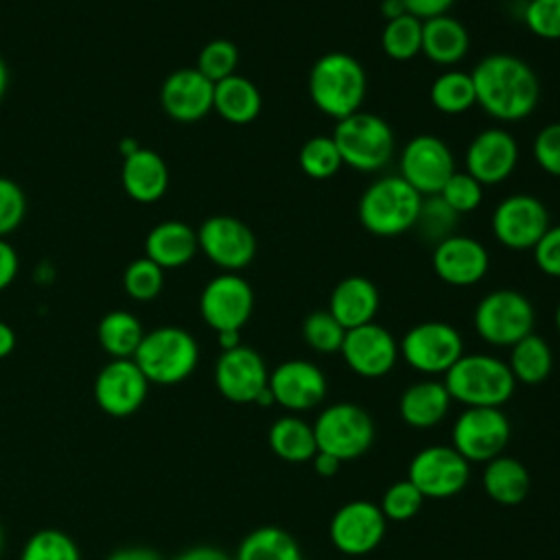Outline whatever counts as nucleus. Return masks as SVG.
Here are the masks:
<instances>
[{"instance_id":"11","label":"nucleus","mask_w":560,"mask_h":560,"mask_svg":"<svg viewBox=\"0 0 560 560\" xmlns=\"http://www.w3.org/2000/svg\"><path fill=\"white\" fill-rule=\"evenodd\" d=\"M407 479L424 499H448L466 488L470 464L453 446L433 444L411 457Z\"/></svg>"},{"instance_id":"43","label":"nucleus","mask_w":560,"mask_h":560,"mask_svg":"<svg viewBox=\"0 0 560 560\" xmlns=\"http://www.w3.org/2000/svg\"><path fill=\"white\" fill-rule=\"evenodd\" d=\"M422 503H424V497L420 494V490L409 479H400L383 492L378 508L387 521L402 523L413 518L420 512Z\"/></svg>"},{"instance_id":"20","label":"nucleus","mask_w":560,"mask_h":560,"mask_svg":"<svg viewBox=\"0 0 560 560\" xmlns=\"http://www.w3.org/2000/svg\"><path fill=\"white\" fill-rule=\"evenodd\" d=\"M273 402L287 411L300 413L324 402L328 383L324 372L306 359H289L269 372Z\"/></svg>"},{"instance_id":"57","label":"nucleus","mask_w":560,"mask_h":560,"mask_svg":"<svg viewBox=\"0 0 560 560\" xmlns=\"http://www.w3.org/2000/svg\"><path fill=\"white\" fill-rule=\"evenodd\" d=\"M7 88H9V68H7L4 59L0 57V101L4 98V94H7Z\"/></svg>"},{"instance_id":"41","label":"nucleus","mask_w":560,"mask_h":560,"mask_svg":"<svg viewBox=\"0 0 560 560\" xmlns=\"http://www.w3.org/2000/svg\"><path fill=\"white\" fill-rule=\"evenodd\" d=\"M346 328L326 311H313L302 322V339L319 354H335L341 350Z\"/></svg>"},{"instance_id":"25","label":"nucleus","mask_w":560,"mask_h":560,"mask_svg":"<svg viewBox=\"0 0 560 560\" xmlns=\"http://www.w3.org/2000/svg\"><path fill=\"white\" fill-rule=\"evenodd\" d=\"M381 295L372 280L363 276L341 278L328 298V313L346 328H357L374 322L378 313Z\"/></svg>"},{"instance_id":"27","label":"nucleus","mask_w":560,"mask_h":560,"mask_svg":"<svg viewBox=\"0 0 560 560\" xmlns=\"http://www.w3.org/2000/svg\"><path fill=\"white\" fill-rule=\"evenodd\" d=\"M470 48V35L466 26L444 13L438 18L422 20V48L420 52L435 66L455 68Z\"/></svg>"},{"instance_id":"5","label":"nucleus","mask_w":560,"mask_h":560,"mask_svg":"<svg viewBox=\"0 0 560 560\" xmlns=\"http://www.w3.org/2000/svg\"><path fill=\"white\" fill-rule=\"evenodd\" d=\"M133 361L149 383L175 385L195 372L199 363V346L188 330L179 326H160L144 332Z\"/></svg>"},{"instance_id":"33","label":"nucleus","mask_w":560,"mask_h":560,"mask_svg":"<svg viewBox=\"0 0 560 560\" xmlns=\"http://www.w3.org/2000/svg\"><path fill=\"white\" fill-rule=\"evenodd\" d=\"M234 560H304V556L287 529L260 525L238 542Z\"/></svg>"},{"instance_id":"37","label":"nucleus","mask_w":560,"mask_h":560,"mask_svg":"<svg viewBox=\"0 0 560 560\" xmlns=\"http://www.w3.org/2000/svg\"><path fill=\"white\" fill-rule=\"evenodd\" d=\"M457 217L459 214L440 195H427L420 201L413 228L422 241L438 245L446 236L455 234Z\"/></svg>"},{"instance_id":"32","label":"nucleus","mask_w":560,"mask_h":560,"mask_svg":"<svg viewBox=\"0 0 560 560\" xmlns=\"http://www.w3.org/2000/svg\"><path fill=\"white\" fill-rule=\"evenodd\" d=\"M505 363L516 383L538 385L553 370V352L545 337L529 332L510 348V359Z\"/></svg>"},{"instance_id":"48","label":"nucleus","mask_w":560,"mask_h":560,"mask_svg":"<svg viewBox=\"0 0 560 560\" xmlns=\"http://www.w3.org/2000/svg\"><path fill=\"white\" fill-rule=\"evenodd\" d=\"M536 267L549 276L560 278V223L549 225L547 232L538 238V243L532 247Z\"/></svg>"},{"instance_id":"60","label":"nucleus","mask_w":560,"mask_h":560,"mask_svg":"<svg viewBox=\"0 0 560 560\" xmlns=\"http://www.w3.org/2000/svg\"><path fill=\"white\" fill-rule=\"evenodd\" d=\"M0 551H2V527H0Z\"/></svg>"},{"instance_id":"23","label":"nucleus","mask_w":560,"mask_h":560,"mask_svg":"<svg viewBox=\"0 0 560 560\" xmlns=\"http://www.w3.org/2000/svg\"><path fill=\"white\" fill-rule=\"evenodd\" d=\"M214 83L197 68H179L171 72L160 88V105L164 114L177 122H197L212 112Z\"/></svg>"},{"instance_id":"6","label":"nucleus","mask_w":560,"mask_h":560,"mask_svg":"<svg viewBox=\"0 0 560 560\" xmlns=\"http://www.w3.org/2000/svg\"><path fill=\"white\" fill-rule=\"evenodd\" d=\"M332 140L341 162L359 173H374L387 166L394 155L396 138L385 118L372 112H354L335 122Z\"/></svg>"},{"instance_id":"47","label":"nucleus","mask_w":560,"mask_h":560,"mask_svg":"<svg viewBox=\"0 0 560 560\" xmlns=\"http://www.w3.org/2000/svg\"><path fill=\"white\" fill-rule=\"evenodd\" d=\"M532 153L540 171L560 177V120L538 129L532 142Z\"/></svg>"},{"instance_id":"36","label":"nucleus","mask_w":560,"mask_h":560,"mask_svg":"<svg viewBox=\"0 0 560 560\" xmlns=\"http://www.w3.org/2000/svg\"><path fill=\"white\" fill-rule=\"evenodd\" d=\"M381 46L383 52L394 61L413 59L422 48V20L409 13L387 20L381 33Z\"/></svg>"},{"instance_id":"51","label":"nucleus","mask_w":560,"mask_h":560,"mask_svg":"<svg viewBox=\"0 0 560 560\" xmlns=\"http://www.w3.org/2000/svg\"><path fill=\"white\" fill-rule=\"evenodd\" d=\"M173 560H234V558L228 556L225 551L217 549V547L197 545V547H190V549L177 553Z\"/></svg>"},{"instance_id":"30","label":"nucleus","mask_w":560,"mask_h":560,"mask_svg":"<svg viewBox=\"0 0 560 560\" xmlns=\"http://www.w3.org/2000/svg\"><path fill=\"white\" fill-rule=\"evenodd\" d=\"M481 481H483L486 494L499 505L521 503L532 488L529 470L516 457H508V455H499L490 459L483 468Z\"/></svg>"},{"instance_id":"40","label":"nucleus","mask_w":560,"mask_h":560,"mask_svg":"<svg viewBox=\"0 0 560 560\" xmlns=\"http://www.w3.org/2000/svg\"><path fill=\"white\" fill-rule=\"evenodd\" d=\"M164 287V269L147 256L131 260L122 271V289L136 302H149Z\"/></svg>"},{"instance_id":"7","label":"nucleus","mask_w":560,"mask_h":560,"mask_svg":"<svg viewBox=\"0 0 560 560\" xmlns=\"http://www.w3.org/2000/svg\"><path fill=\"white\" fill-rule=\"evenodd\" d=\"M536 311L529 298L516 289H494L486 293L472 313L475 332L490 346L512 348L534 332Z\"/></svg>"},{"instance_id":"26","label":"nucleus","mask_w":560,"mask_h":560,"mask_svg":"<svg viewBox=\"0 0 560 560\" xmlns=\"http://www.w3.org/2000/svg\"><path fill=\"white\" fill-rule=\"evenodd\" d=\"M199 252L197 230L179 219H166L153 225L144 238V256L162 269H175L195 258Z\"/></svg>"},{"instance_id":"24","label":"nucleus","mask_w":560,"mask_h":560,"mask_svg":"<svg viewBox=\"0 0 560 560\" xmlns=\"http://www.w3.org/2000/svg\"><path fill=\"white\" fill-rule=\"evenodd\" d=\"M120 182L129 199L138 203H153L162 199L168 188V166L153 149L136 147L125 155Z\"/></svg>"},{"instance_id":"9","label":"nucleus","mask_w":560,"mask_h":560,"mask_svg":"<svg viewBox=\"0 0 560 560\" xmlns=\"http://www.w3.org/2000/svg\"><path fill=\"white\" fill-rule=\"evenodd\" d=\"M400 357L420 374H446L464 354L459 330L446 322H420L411 326L398 341Z\"/></svg>"},{"instance_id":"52","label":"nucleus","mask_w":560,"mask_h":560,"mask_svg":"<svg viewBox=\"0 0 560 560\" xmlns=\"http://www.w3.org/2000/svg\"><path fill=\"white\" fill-rule=\"evenodd\" d=\"M105 560H162V556L151 547H120L114 549Z\"/></svg>"},{"instance_id":"39","label":"nucleus","mask_w":560,"mask_h":560,"mask_svg":"<svg viewBox=\"0 0 560 560\" xmlns=\"http://www.w3.org/2000/svg\"><path fill=\"white\" fill-rule=\"evenodd\" d=\"M20 560H81V553L66 532L46 527L24 542Z\"/></svg>"},{"instance_id":"17","label":"nucleus","mask_w":560,"mask_h":560,"mask_svg":"<svg viewBox=\"0 0 560 560\" xmlns=\"http://www.w3.org/2000/svg\"><path fill=\"white\" fill-rule=\"evenodd\" d=\"M339 352L350 372L363 378H381L389 374L400 357L394 335L376 322L346 330Z\"/></svg>"},{"instance_id":"31","label":"nucleus","mask_w":560,"mask_h":560,"mask_svg":"<svg viewBox=\"0 0 560 560\" xmlns=\"http://www.w3.org/2000/svg\"><path fill=\"white\" fill-rule=\"evenodd\" d=\"M269 448L276 457L289 464L311 462L317 453L313 424L300 416H282L269 427Z\"/></svg>"},{"instance_id":"59","label":"nucleus","mask_w":560,"mask_h":560,"mask_svg":"<svg viewBox=\"0 0 560 560\" xmlns=\"http://www.w3.org/2000/svg\"><path fill=\"white\" fill-rule=\"evenodd\" d=\"M556 328H558V332H560V304H558V308H556Z\"/></svg>"},{"instance_id":"2","label":"nucleus","mask_w":560,"mask_h":560,"mask_svg":"<svg viewBox=\"0 0 560 560\" xmlns=\"http://www.w3.org/2000/svg\"><path fill=\"white\" fill-rule=\"evenodd\" d=\"M306 88L313 105L337 122L361 109L368 92V77L357 57L332 50L315 59Z\"/></svg>"},{"instance_id":"21","label":"nucleus","mask_w":560,"mask_h":560,"mask_svg":"<svg viewBox=\"0 0 560 560\" xmlns=\"http://www.w3.org/2000/svg\"><path fill=\"white\" fill-rule=\"evenodd\" d=\"M464 164L466 173L472 175L481 186L501 184L518 164V142L501 127L481 129L468 142Z\"/></svg>"},{"instance_id":"3","label":"nucleus","mask_w":560,"mask_h":560,"mask_svg":"<svg viewBox=\"0 0 560 560\" xmlns=\"http://www.w3.org/2000/svg\"><path fill=\"white\" fill-rule=\"evenodd\" d=\"M444 387L464 407H503L516 381L505 361L492 354H462L444 374Z\"/></svg>"},{"instance_id":"55","label":"nucleus","mask_w":560,"mask_h":560,"mask_svg":"<svg viewBox=\"0 0 560 560\" xmlns=\"http://www.w3.org/2000/svg\"><path fill=\"white\" fill-rule=\"evenodd\" d=\"M217 341L221 350H232L241 346V330H221L217 332Z\"/></svg>"},{"instance_id":"45","label":"nucleus","mask_w":560,"mask_h":560,"mask_svg":"<svg viewBox=\"0 0 560 560\" xmlns=\"http://www.w3.org/2000/svg\"><path fill=\"white\" fill-rule=\"evenodd\" d=\"M523 24L540 39H560V0H529L523 7Z\"/></svg>"},{"instance_id":"44","label":"nucleus","mask_w":560,"mask_h":560,"mask_svg":"<svg viewBox=\"0 0 560 560\" xmlns=\"http://www.w3.org/2000/svg\"><path fill=\"white\" fill-rule=\"evenodd\" d=\"M457 214H466L472 212L481 206L483 199V186L468 175L466 171H455L446 184L442 186V190L438 192Z\"/></svg>"},{"instance_id":"29","label":"nucleus","mask_w":560,"mask_h":560,"mask_svg":"<svg viewBox=\"0 0 560 560\" xmlns=\"http://www.w3.org/2000/svg\"><path fill=\"white\" fill-rule=\"evenodd\" d=\"M262 107L260 90L252 79L243 74H232L214 83L212 109L232 125H247L258 118Z\"/></svg>"},{"instance_id":"10","label":"nucleus","mask_w":560,"mask_h":560,"mask_svg":"<svg viewBox=\"0 0 560 560\" xmlns=\"http://www.w3.org/2000/svg\"><path fill=\"white\" fill-rule=\"evenodd\" d=\"M453 448L470 464H488L503 455L510 440V420L501 407H466L451 429Z\"/></svg>"},{"instance_id":"49","label":"nucleus","mask_w":560,"mask_h":560,"mask_svg":"<svg viewBox=\"0 0 560 560\" xmlns=\"http://www.w3.org/2000/svg\"><path fill=\"white\" fill-rule=\"evenodd\" d=\"M18 271H20V258L15 247L9 241L0 238V291H4L18 278Z\"/></svg>"},{"instance_id":"54","label":"nucleus","mask_w":560,"mask_h":560,"mask_svg":"<svg viewBox=\"0 0 560 560\" xmlns=\"http://www.w3.org/2000/svg\"><path fill=\"white\" fill-rule=\"evenodd\" d=\"M15 341H18V339H15V330H13L7 322L0 319V359L9 357V354L13 352Z\"/></svg>"},{"instance_id":"42","label":"nucleus","mask_w":560,"mask_h":560,"mask_svg":"<svg viewBox=\"0 0 560 560\" xmlns=\"http://www.w3.org/2000/svg\"><path fill=\"white\" fill-rule=\"evenodd\" d=\"M238 48L230 39H210L197 55V70L212 83L236 74Z\"/></svg>"},{"instance_id":"38","label":"nucleus","mask_w":560,"mask_h":560,"mask_svg":"<svg viewBox=\"0 0 560 560\" xmlns=\"http://www.w3.org/2000/svg\"><path fill=\"white\" fill-rule=\"evenodd\" d=\"M298 164H300L302 173L308 175L311 179H328L343 166L332 136L308 138L300 147Z\"/></svg>"},{"instance_id":"56","label":"nucleus","mask_w":560,"mask_h":560,"mask_svg":"<svg viewBox=\"0 0 560 560\" xmlns=\"http://www.w3.org/2000/svg\"><path fill=\"white\" fill-rule=\"evenodd\" d=\"M381 13H383V18H385V20H394V18L405 15L407 11H405L402 0H383V4H381Z\"/></svg>"},{"instance_id":"19","label":"nucleus","mask_w":560,"mask_h":560,"mask_svg":"<svg viewBox=\"0 0 560 560\" xmlns=\"http://www.w3.org/2000/svg\"><path fill=\"white\" fill-rule=\"evenodd\" d=\"M147 392L149 381L133 359H112L94 378V400L114 418H125L138 411Z\"/></svg>"},{"instance_id":"1","label":"nucleus","mask_w":560,"mask_h":560,"mask_svg":"<svg viewBox=\"0 0 560 560\" xmlns=\"http://www.w3.org/2000/svg\"><path fill=\"white\" fill-rule=\"evenodd\" d=\"M477 105L499 122H516L534 114L540 83L534 68L510 52L483 57L470 72Z\"/></svg>"},{"instance_id":"50","label":"nucleus","mask_w":560,"mask_h":560,"mask_svg":"<svg viewBox=\"0 0 560 560\" xmlns=\"http://www.w3.org/2000/svg\"><path fill=\"white\" fill-rule=\"evenodd\" d=\"M455 0H402L405 11L409 15H416L418 20H429L448 13Z\"/></svg>"},{"instance_id":"53","label":"nucleus","mask_w":560,"mask_h":560,"mask_svg":"<svg viewBox=\"0 0 560 560\" xmlns=\"http://www.w3.org/2000/svg\"><path fill=\"white\" fill-rule=\"evenodd\" d=\"M311 462H313V470H315L319 477H335L337 470H339V466L343 464L341 459H337L335 455L324 453V451H317Z\"/></svg>"},{"instance_id":"16","label":"nucleus","mask_w":560,"mask_h":560,"mask_svg":"<svg viewBox=\"0 0 560 560\" xmlns=\"http://www.w3.org/2000/svg\"><path fill=\"white\" fill-rule=\"evenodd\" d=\"M387 518L372 501L357 499L343 503L330 518L328 536L337 551L346 556H365L374 551L385 536Z\"/></svg>"},{"instance_id":"28","label":"nucleus","mask_w":560,"mask_h":560,"mask_svg":"<svg viewBox=\"0 0 560 560\" xmlns=\"http://www.w3.org/2000/svg\"><path fill=\"white\" fill-rule=\"evenodd\" d=\"M451 394L446 392L442 381H418L409 385L398 400V413L407 427L413 429H431L438 427L448 409H451Z\"/></svg>"},{"instance_id":"35","label":"nucleus","mask_w":560,"mask_h":560,"mask_svg":"<svg viewBox=\"0 0 560 560\" xmlns=\"http://www.w3.org/2000/svg\"><path fill=\"white\" fill-rule=\"evenodd\" d=\"M429 101L440 114L446 116L468 112L472 105H477L470 72L457 68H446L444 72H440L429 88Z\"/></svg>"},{"instance_id":"58","label":"nucleus","mask_w":560,"mask_h":560,"mask_svg":"<svg viewBox=\"0 0 560 560\" xmlns=\"http://www.w3.org/2000/svg\"><path fill=\"white\" fill-rule=\"evenodd\" d=\"M254 402H256V405H260V407H269V405H273V394H271L269 385L258 394V398H256Z\"/></svg>"},{"instance_id":"13","label":"nucleus","mask_w":560,"mask_h":560,"mask_svg":"<svg viewBox=\"0 0 560 560\" xmlns=\"http://www.w3.org/2000/svg\"><path fill=\"white\" fill-rule=\"evenodd\" d=\"M398 166V175L422 197H427L438 195L446 179L455 173V158L442 138L433 133H418L402 147Z\"/></svg>"},{"instance_id":"12","label":"nucleus","mask_w":560,"mask_h":560,"mask_svg":"<svg viewBox=\"0 0 560 560\" xmlns=\"http://www.w3.org/2000/svg\"><path fill=\"white\" fill-rule=\"evenodd\" d=\"M549 228L547 206L527 192L503 197L490 217L492 236L508 249H532Z\"/></svg>"},{"instance_id":"18","label":"nucleus","mask_w":560,"mask_h":560,"mask_svg":"<svg viewBox=\"0 0 560 560\" xmlns=\"http://www.w3.org/2000/svg\"><path fill=\"white\" fill-rule=\"evenodd\" d=\"M267 383L269 370L254 348L241 343L232 350H221L214 363V385L225 400L236 405L254 402Z\"/></svg>"},{"instance_id":"34","label":"nucleus","mask_w":560,"mask_h":560,"mask_svg":"<svg viewBox=\"0 0 560 560\" xmlns=\"http://www.w3.org/2000/svg\"><path fill=\"white\" fill-rule=\"evenodd\" d=\"M142 322L129 311H109L101 317L96 339L112 359H133L142 337Z\"/></svg>"},{"instance_id":"4","label":"nucleus","mask_w":560,"mask_h":560,"mask_svg":"<svg viewBox=\"0 0 560 560\" xmlns=\"http://www.w3.org/2000/svg\"><path fill=\"white\" fill-rule=\"evenodd\" d=\"M422 195L400 175H385L372 182L359 197L357 214L365 232L394 238L413 228Z\"/></svg>"},{"instance_id":"14","label":"nucleus","mask_w":560,"mask_h":560,"mask_svg":"<svg viewBox=\"0 0 560 560\" xmlns=\"http://www.w3.org/2000/svg\"><path fill=\"white\" fill-rule=\"evenodd\" d=\"M199 252L223 271H238L256 256V236L232 214H212L197 228Z\"/></svg>"},{"instance_id":"8","label":"nucleus","mask_w":560,"mask_h":560,"mask_svg":"<svg viewBox=\"0 0 560 560\" xmlns=\"http://www.w3.org/2000/svg\"><path fill=\"white\" fill-rule=\"evenodd\" d=\"M313 431L317 451L330 453L341 462L365 455L376 435L372 416L354 402L328 405L317 416Z\"/></svg>"},{"instance_id":"22","label":"nucleus","mask_w":560,"mask_h":560,"mask_svg":"<svg viewBox=\"0 0 560 560\" xmlns=\"http://www.w3.org/2000/svg\"><path fill=\"white\" fill-rule=\"evenodd\" d=\"M431 265L442 282L451 287H470L488 273L490 254L475 236L451 234L433 245Z\"/></svg>"},{"instance_id":"15","label":"nucleus","mask_w":560,"mask_h":560,"mask_svg":"<svg viewBox=\"0 0 560 560\" xmlns=\"http://www.w3.org/2000/svg\"><path fill=\"white\" fill-rule=\"evenodd\" d=\"M254 311L252 284L234 273L225 271L206 282L199 295L201 319L214 330H241Z\"/></svg>"},{"instance_id":"46","label":"nucleus","mask_w":560,"mask_h":560,"mask_svg":"<svg viewBox=\"0 0 560 560\" xmlns=\"http://www.w3.org/2000/svg\"><path fill=\"white\" fill-rule=\"evenodd\" d=\"M26 214V195L22 186L11 179L0 175V238L11 234Z\"/></svg>"}]
</instances>
